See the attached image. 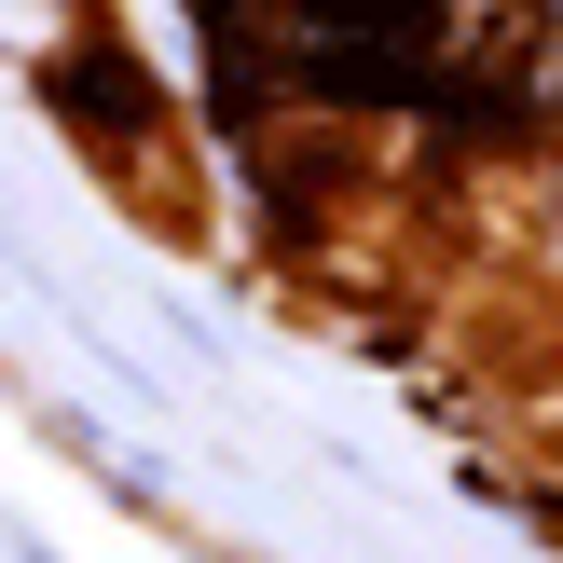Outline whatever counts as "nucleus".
I'll return each instance as SVG.
<instances>
[{
    "label": "nucleus",
    "instance_id": "nucleus-1",
    "mask_svg": "<svg viewBox=\"0 0 563 563\" xmlns=\"http://www.w3.org/2000/svg\"><path fill=\"white\" fill-rule=\"evenodd\" d=\"M427 0H317V55L302 69L330 97H427Z\"/></svg>",
    "mask_w": 563,
    "mask_h": 563
}]
</instances>
